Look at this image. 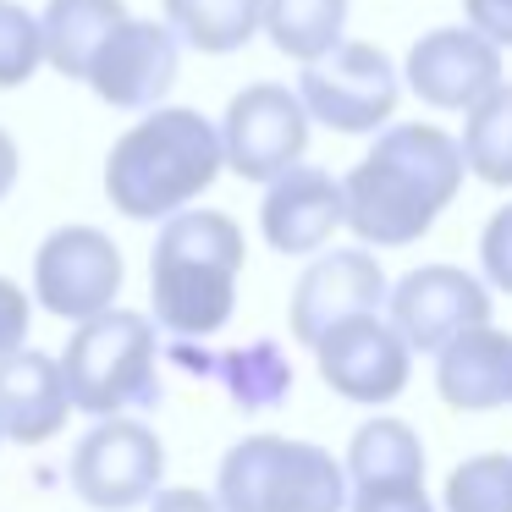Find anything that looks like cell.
Segmentation results:
<instances>
[{"label":"cell","mask_w":512,"mask_h":512,"mask_svg":"<svg viewBox=\"0 0 512 512\" xmlns=\"http://www.w3.org/2000/svg\"><path fill=\"white\" fill-rule=\"evenodd\" d=\"M386 292H391V276L380 270L369 243L364 248H320V259L292 287L287 325L303 347H314L331 325L353 320V314H369V309H386Z\"/></svg>","instance_id":"5bb4252c"},{"label":"cell","mask_w":512,"mask_h":512,"mask_svg":"<svg viewBox=\"0 0 512 512\" xmlns=\"http://www.w3.org/2000/svg\"><path fill=\"white\" fill-rule=\"evenodd\" d=\"M298 94H303V105H309V116L320 127H331V133H342V138H364V133H380V127L397 116L402 72L380 45L342 39V45H331L325 56L303 61Z\"/></svg>","instance_id":"8992f818"},{"label":"cell","mask_w":512,"mask_h":512,"mask_svg":"<svg viewBox=\"0 0 512 512\" xmlns=\"http://www.w3.org/2000/svg\"><path fill=\"white\" fill-rule=\"evenodd\" d=\"M67 479L78 490V501L94 512L149 507L160 479H166V446L144 419L111 413V419H94V430L72 446Z\"/></svg>","instance_id":"52a82bcc"},{"label":"cell","mask_w":512,"mask_h":512,"mask_svg":"<svg viewBox=\"0 0 512 512\" xmlns=\"http://www.w3.org/2000/svg\"><path fill=\"white\" fill-rule=\"evenodd\" d=\"M127 0H50L45 6V67H56L61 78L83 83L100 56V45L127 23Z\"/></svg>","instance_id":"d6986e66"},{"label":"cell","mask_w":512,"mask_h":512,"mask_svg":"<svg viewBox=\"0 0 512 512\" xmlns=\"http://www.w3.org/2000/svg\"><path fill=\"white\" fill-rule=\"evenodd\" d=\"M309 353L320 364L325 386L342 402H358V408H386V402H397L408 391V375H413L408 336L391 320H380V309L331 325Z\"/></svg>","instance_id":"30bf717a"},{"label":"cell","mask_w":512,"mask_h":512,"mask_svg":"<svg viewBox=\"0 0 512 512\" xmlns=\"http://www.w3.org/2000/svg\"><path fill=\"white\" fill-rule=\"evenodd\" d=\"M386 320L408 336L413 353H441L452 336L490 320V287L463 265H419L386 292Z\"/></svg>","instance_id":"7c38bea8"},{"label":"cell","mask_w":512,"mask_h":512,"mask_svg":"<svg viewBox=\"0 0 512 512\" xmlns=\"http://www.w3.org/2000/svg\"><path fill=\"white\" fill-rule=\"evenodd\" d=\"M127 259L100 226H56L34 254V303L56 320H94L116 309Z\"/></svg>","instance_id":"9c48e42d"},{"label":"cell","mask_w":512,"mask_h":512,"mask_svg":"<svg viewBox=\"0 0 512 512\" xmlns=\"http://www.w3.org/2000/svg\"><path fill=\"white\" fill-rule=\"evenodd\" d=\"M0 441H6V430H0Z\"/></svg>","instance_id":"1f68e13d"},{"label":"cell","mask_w":512,"mask_h":512,"mask_svg":"<svg viewBox=\"0 0 512 512\" xmlns=\"http://www.w3.org/2000/svg\"><path fill=\"white\" fill-rule=\"evenodd\" d=\"M468 160L446 127L402 122L380 127L375 149L342 177L347 232L369 248H408L441 221V210L463 193Z\"/></svg>","instance_id":"6da1fadb"},{"label":"cell","mask_w":512,"mask_h":512,"mask_svg":"<svg viewBox=\"0 0 512 512\" xmlns=\"http://www.w3.org/2000/svg\"><path fill=\"white\" fill-rule=\"evenodd\" d=\"M72 419V391L61 358L17 347L0 358V430L17 446H45L67 430Z\"/></svg>","instance_id":"2e32d148"},{"label":"cell","mask_w":512,"mask_h":512,"mask_svg":"<svg viewBox=\"0 0 512 512\" xmlns=\"http://www.w3.org/2000/svg\"><path fill=\"white\" fill-rule=\"evenodd\" d=\"M177 72H182V39L166 17H127L111 39L100 45L89 67V89L100 94L111 111H155L166 105V94L177 89Z\"/></svg>","instance_id":"8fae6325"},{"label":"cell","mask_w":512,"mask_h":512,"mask_svg":"<svg viewBox=\"0 0 512 512\" xmlns=\"http://www.w3.org/2000/svg\"><path fill=\"white\" fill-rule=\"evenodd\" d=\"M28 325H34V298L17 281L0 276V358L28 347Z\"/></svg>","instance_id":"83f0119b"},{"label":"cell","mask_w":512,"mask_h":512,"mask_svg":"<svg viewBox=\"0 0 512 512\" xmlns=\"http://www.w3.org/2000/svg\"><path fill=\"white\" fill-rule=\"evenodd\" d=\"M347 226V199L342 182L320 166H287L281 177L265 182V199H259V232L276 254L309 259L331 243Z\"/></svg>","instance_id":"9a60e30c"},{"label":"cell","mask_w":512,"mask_h":512,"mask_svg":"<svg viewBox=\"0 0 512 512\" xmlns=\"http://www.w3.org/2000/svg\"><path fill=\"white\" fill-rule=\"evenodd\" d=\"M479 270H485L490 287L512 298V199L501 204L485 221V232H479Z\"/></svg>","instance_id":"4316f807"},{"label":"cell","mask_w":512,"mask_h":512,"mask_svg":"<svg viewBox=\"0 0 512 512\" xmlns=\"http://www.w3.org/2000/svg\"><path fill=\"white\" fill-rule=\"evenodd\" d=\"M45 67V23L17 0H0V89H23Z\"/></svg>","instance_id":"d4e9b609"},{"label":"cell","mask_w":512,"mask_h":512,"mask_svg":"<svg viewBox=\"0 0 512 512\" xmlns=\"http://www.w3.org/2000/svg\"><path fill=\"white\" fill-rule=\"evenodd\" d=\"M435 391L452 413H496L512 402V336L496 325L452 336L435 353Z\"/></svg>","instance_id":"e0dca14e"},{"label":"cell","mask_w":512,"mask_h":512,"mask_svg":"<svg viewBox=\"0 0 512 512\" xmlns=\"http://www.w3.org/2000/svg\"><path fill=\"white\" fill-rule=\"evenodd\" d=\"M347 512H435L424 479H386V485H353Z\"/></svg>","instance_id":"484cf974"},{"label":"cell","mask_w":512,"mask_h":512,"mask_svg":"<svg viewBox=\"0 0 512 512\" xmlns=\"http://www.w3.org/2000/svg\"><path fill=\"white\" fill-rule=\"evenodd\" d=\"M347 479L353 485H386V479H424V441L413 424L375 413L347 441Z\"/></svg>","instance_id":"44dd1931"},{"label":"cell","mask_w":512,"mask_h":512,"mask_svg":"<svg viewBox=\"0 0 512 512\" xmlns=\"http://www.w3.org/2000/svg\"><path fill=\"white\" fill-rule=\"evenodd\" d=\"M463 160L485 188H512V83L501 78L474 111H463Z\"/></svg>","instance_id":"603a6c76"},{"label":"cell","mask_w":512,"mask_h":512,"mask_svg":"<svg viewBox=\"0 0 512 512\" xmlns=\"http://www.w3.org/2000/svg\"><path fill=\"white\" fill-rule=\"evenodd\" d=\"M402 83L419 94V105L430 111H474L490 89L501 83V45L485 39L479 28L452 23L430 28L413 39L408 61H402Z\"/></svg>","instance_id":"4fadbf2b"},{"label":"cell","mask_w":512,"mask_h":512,"mask_svg":"<svg viewBox=\"0 0 512 512\" xmlns=\"http://www.w3.org/2000/svg\"><path fill=\"white\" fill-rule=\"evenodd\" d=\"M226 171L221 122L188 105H155L105 155V199L127 221H166Z\"/></svg>","instance_id":"3957f363"},{"label":"cell","mask_w":512,"mask_h":512,"mask_svg":"<svg viewBox=\"0 0 512 512\" xmlns=\"http://www.w3.org/2000/svg\"><path fill=\"white\" fill-rule=\"evenodd\" d=\"M17 177H23V155H17V138L0 127V199L17 188Z\"/></svg>","instance_id":"4dcf8cb0"},{"label":"cell","mask_w":512,"mask_h":512,"mask_svg":"<svg viewBox=\"0 0 512 512\" xmlns=\"http://www.w3.org/2000/svg\"><path fill=\"white\" fill-rule=\"evenodd\" d=\"M463 23L512 50V0H463Z\"/></svg>","instance_id":"f1b7e54d"},{"label":"cell","mask_w":512,"mask_h":512,"mask_svg":"<svg viewBox=\"0 0 512 512\" xmlns=\"http://www.w3.org/2000/svg\"><path fill=\"white\" fill-rule=\"evenodd\" d=\"M347 496V463L292 435H243L215 468V501L226 512H347Z\"/></svg>","instance_id":"5b68a950"},{"label":"cell","mask_w":512,"mask_h":512,"mask_svg":"<svg viewBox=\"0 0 512 512\" xmlns=\"http://www.w3.org/2000/svg\"><path fill=\"white\" fill-rule=\"evenodd\" d=\"M67 391L72 408L111 419V413H144L160 402V325L155 314L105 309L94 320H78L67 353Z\"/></svg>","instance_id":"277c9868"},{"label":"cell","mask_w":512,"mask_h":512,"mask_svg":"<svg viewBox=\"0 0 512 512\" xmlns=\"http://www.w3.org/2000/svg\"><path fill=\"white\" fill-rule=\"evenodd\" d=\"M446 512H512V457L507 452H479L446 474L441 490Z\"/></svg>","instance_id":"cb8c5ba5"},{"label":"cell","mask_w":512,"mask_h":512,"mask_svg":"<svg viewBox=\"0 0 512 512\" xmlns=\"http://www.w3.org/2000/svg\"><path fill=\"white\" fill-rule=\"evenodd\" d=\"M243 226L226 210L166 215L149 248V314L171 342H210L237 314V276H243Z\"/></svg>","instance_id":"7a4b0ae2"},{"label":"cell","mask_w":512,"mask_h":512,"mask_svg":"<svg viewBox=\"0 0 512 512\" xmlns=\"http://www.w3.org/2000/svg\"><path fill=\"white\" fill-rule=\"evenodd\" d=\"M177 39L199 56H232L265 34V0H160Z\"/></svg>","instance_id":"ffe728a7"},{"label":"cell","mask_w":512,"mask_h":512,"mask_svg":"<svg viewBox=\"0 0 512 512\" xmlns=\"http://www.w3.org/2000/svg\"><path fill=\"white\" fill-rule=\"evenodd\" d=\"M149 512H226L215 501V490H193V485H160Z\"/></svg>","instance_id":"f546056e"},{"label":"cell","mask_w":512,"mask_h":512,"mask_svg":"<svg viewBox=\"0 0 512 512\" xmlns=\"http://www.w3.org/2000/svg\"><path fill=\"white\" fill-rule=\"evenodd\" d=\"M171 353H177L193 375L221 380V391L243 413H270L292 397V364H287V353H281V342H270V336H254V342L226 347V353H193V342H177Z\"/></svg>","instance_id":"ac0fdd59"},{"label":"cell","mask_w":512,"mask_h":512,"mask_svg":"<svg viewBox=\"0 0 512 512\" xmlns=\"http://www.w3.org/2000/svg\"><path fill=\"white\" fill-rule=\"evenodd\" d=\"M347 6L353 0H265V39L303 67L347 39Z\"/></svg>","instance_id":"7402d4cb"},{"label":"cell","mask_w":512,"mask_h":512,"mask_svg":"<svg viewBox=\"0 0 512 512\" xmlns=\"http://www.w3.org/2000/svg\"><path fill=\"white\" fill-rule=\"evenodd\" d=\"M309 105L287 83H248L243 94H232L221 116V144H226V171L243 182L265 188L270 177H281L287 166H298L309 149Z\"/></svg>","instance_id":"ba28073f"}]
</instances>
